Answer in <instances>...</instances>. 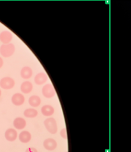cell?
<instances>
[{
  "label": "cell",
  "instance_id": "8",
  "mask_svg": "<svg viewBox=\"0 0 131 152\" xmlns=\"http://www.w3.org/2000/svg\"><path fill=\"white\" fill-rule=\"evenodd\" d=\"M5 137L8 141L13 142L18 137V132L14 129H8L5 133Z\"/></svg>",
  "mask_w": 131,
  "mask_h": 152
},
{
  "label": "cell",
  "instance_id": "1",
  "mask_svg": "<svg viewBox=\"0 0 131 152\" xmlns=\"http://www.w3.org/2000/svg\"><path fill=\"white\" fill-rule=\"evenodd\" d=\"M44 125L48 131L51 134H55L58 131V125L54 118H48L44 121Z\"/></svg>",
  "mask_w": 131,
  "mask_h": 152
},
{
  "label": "cell",
  "instance_id": "4",
  "mask_svg": "<svg viewBox=\"0 0 131 152\" xmlns=\"http://www.w3.org/2000/svg\"><path fill=\"white\" fill-rule=\"evenodd\" d=\"M42 95L45 96V98L50 99L55 95V90L52 84H47L42 88Z\"/></svg>",
  "mask_w": 131,
  "mask_h": 152
},
{
  "label": "cell",
  "instance_id": "6",
  "mask_svg": "<svg viewBox=\"0 0 131 152\" xmlns=\"http://www.w3.org/2000/svg\"><path fill=\"white\" fill-rule=\"evenodd\" d=\"M25 101V98L23 94L17 93L12 97V102L15 106H20L22 105Z\"/></svg>",
  "mask_w": 131,
  "mask_h": 152
},
{
  "label": "cell",
  "instance_id": "18",
  "mask_svg": "<svg viewBox=\"0 0 131 152\" xmlns=\"http://www.w3.org/2000/svg\"><path fill=\"white\" fill-rule=\"evenodd\" d=\"M25 152H38V151L36 148H35L29 147V148H28L26 149V150Z\"/></svg>",
  "mask_w": 131,
  "mask_h": 152
},
{
  "label": "cell",
  "instance_id": "5",
  "mask_svg": "<svg viewBox=\"0 0 131 152\" xmlns=\"http://www.w3.org/2000/svg\"><path fill=\"white\" fill-rule=\"evenodd\" d=\"M43 145L44 148L49 151H53L57 147V142L55 139L53 138H48L46 139L44 141Z\"/></svg>",
  "mask_w": 131,
  "mask_h": 152
},
{
  "label": "cell",
  "instance_id": "9",
  "mask_svg": "<svg viewBox=\"0 0 131 152\" xmlns=\"http://www.w3.org/2000/svg\"><path fill=\"white\" fill-rule=\"evenodd\" d=\"M13 125L16 129L22 130L26 127V121L23 118L18 117L14 120Z\"/></svg>",
  "mask_w": 131,
  "mask_h": 152
},
{
  "label": "cell",
  "instance_id": "7",
  "mask_svg": "<svg viewBox=\"0 0 131 152\" xmlns=\"http://www.w3.org/2000/svg\"><path fill=\"white\" fill-rule=\"evenodd\" d=\"M13 35L12 33L8 31H3L0 33V41H1L3 44H10L12 41Z\"/></svg>",
  "mask_w": 131,
  "mask_h": 152
},
{
  "label": "cell",
  "instance_id": "19",
  "mask_svg": "<svg viewBox=\"0 0 131 152\" xmlns=\"http://www.w3.org/2000/svg\"><path fill=\"white\" fill-rule=\"evenodd\" d=\"M3 65V59L0 57V69L1 68Z\"/></svg>",
  "mask_w": 131,
  "mask_h": 152
},
{
  "label": "cell",
  "instance_id": "17",
  "mask_svg": "<svg viewBox=\"0 0 131 152\" xmlns=\"http://www.w3.org/2000/svg\"><path fill=\"white\" fill-rule=\"evenodd\" d=\"M60 136L62 137V138L67 139V129L65 128L62 129L60 131Z\"/></svg>",
  "mask_w": 131,
  "mask_h": 152
},
{
  "label": "cell",
  "instance_id": "12",
  "mask_svg": "<svg viewBox=\"0 0 131 152\" xmlns=\"http://www.w3.org/2000/svg\"><path fill=\"white\" fill-rule=\"evenodd\" d=\"M33 75L32 69L29 66H24L20 70V76L24 79H28L31 77Z\"/></svg>",
  "mask_w": 131,
  "mask_h": 152
},
{
  "label": "cell",
  "instance_id": "14",
  "mask_svg": "<svg viewBox=\"0 0 131 152\" xmlns=\"http://www.w3.org/2000/svg\"><path fill=\"white\" fill-rule=\"evenodd\" d=\"M41 112L44 116H50L54 114V109L51 105H45L42 106L41 109Z\"/></svg>",
  "mask_w": 131,
  "mask_h": 152
},
{
  "label": "cell",
  "instance_id": "3",
  "mask_svg": "<svg viewBox=\"0 0 131 152\" xmlns=\"http://www.w3.org/2000/svg\"><path fill=\"white\" fill-rule=\"evenodd\" d=\"M15 86V81L10 77H5L0 80V87L4 90H10Z\"/></svg>",
  "mask_w": 131,
  "mask_h": 152
},
{
  "label": "cell",
  "instance_id": "10",
  "mask_svg": "<svg viewBox=\"0 0 131 152\" xmlns=\"http://www.w3.org/2000/svg\"><path fill=\"white\" fill-rule=\"evenodd\" d=\"M48 77L47 75L44 72H40L37 74V75L35 77L34 81L35 84H37V85H42V84H44L48 81Z\"/></svg>",
  "mask_w": 131,
  "mask_h": 152
},
{
  "label": "cell",
  "instance_id": "16",
  "mask_svg": "<svg viewBox=\"0 0 131 152\" xmlns=\"http://www.w3.org/2000/svg\"><path fill=\"white\" fill-rule=\"evenodd\" d=\"M24 115L25 117L33 118H35L38 115V111L35 109H27L24 112Z\"/></svg>",
  "mask_w": 131,
  "mask_h": 152
},
{
  "label": "cell",
  "instance_id": "21",
  "mask_svg": "<svg viewBox=\"0 0 131 152\" xmlns=\"http://www.w3.org/2000/svg\"><path fill=\"white\" fill-rule=\"evenodd\" d=\"M65 152H68V151H65Z\"/></svg>",
  "mask_w": 131,
  "mask_h": 152
},
{
  "label": "cell",
  "instance_id": "11",
  "mask_svg": "<svg viewBox=\"0 0 131 152\" xmlns=\"http://www.w3.org/2000/svg\"><path fill=\"white\" fill-rule=\"evenodd\" d=\"M19 141L21 142L28 143L31 141V134L28 131H26V130H24V131H22L19 134Z\"/></svg>",
  "mask_w": 131,
  "mask_h": 152
},
{
  "label": "cell",
  "instance_id": "2",
  "mask_svg": "<svg viewBox=\"0 0 131 152\" xmlns=\"http://www.w3.org/2000/svg\"><path fill=\"white\" fill-rule=\"evenodd\" d=\"M15 52V46L12 44H3L0 47V53L5 58L10 57Z\"/></svg>",
  "mask_w": 131,
  "mask_h": 152
},
{
  "label": "cell",
  "instance_id": "20",
  "mask_svg": "<svg viewBox=\"0 0 131 152\" xmlns=\"http://www.w3.org/2000/svg\"><path fill=\"white\" fill-rule=\"evenodd\" d=\"M1 90H0V96H1Z\"/></svg>",
  "mask_w": 131,
  "mask_h": 152
},
{
  "label": "cell",
  "instance_id": "13",
  "mask_svg": "<svg viewBox=\"0 0 131 152\" xmlns=\"http://www.w3.org/2000/svg\"><path fill=\"white\" fill-rule=\"evenodd\" d=\"M33 90V84L31 82L29 81H24L22 83L20 86V91H22L23 94H28Z\"/></svg>",
  "mask_w": 131,
  "mask_h": 152
},
{
  "label": "cell",
  "instance_id": "15",
  "mask_svg": "<svg viewBox=\"0 0 131 152\" xmlns=\"http://www.w3.org/2000/svg\"><path fill=\"white\" fill-rule=\"evenodd\" d=\"M29 104L33 107H39L41 104V99L39 96L33 95L29 97Z\"/></svg>",
  "mask_w": 131,
  "mask_h": 152
}]
</instances>
